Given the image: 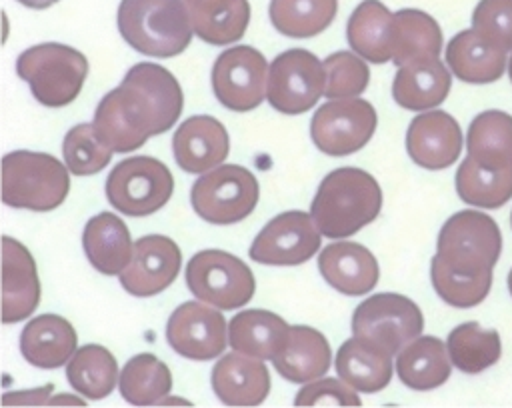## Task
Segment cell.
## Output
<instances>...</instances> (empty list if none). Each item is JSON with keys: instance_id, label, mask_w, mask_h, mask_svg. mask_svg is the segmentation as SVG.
I'll list each match as a JSON object with an SVG mask.
<instances>
[{"instance_id": "24", "label": "cell", "mask_w": 512, "mask_h": 408, "mask_svg": "<svg viewBox=\"0 0 512 408\" xmlns=\"http://www.w3.org/2000/svg\"><path fill=\"white\" fill-rule=\"evenodd\" d=\"M450 72L466 84H490L502 78L508 68L506 52L486 42L472 28L460 30L446 46Z\"/></svg>"}, {"instance_id": "16", "label": "cell", "mask_w": 512, "mask_h": 408, "mask_svg": "<svg viewBox=\"0 0 512 408\" xmlns=\"http://www.w3.org/2000/svg\"><path fill=\"white\" fill-rule=\"evenodd\" d=\"M182 254L178 244L160 234H148L134 242L132 260L120 272L122 288L138 298L166 290L178 276Z\"/></svg>"}, {"instance_id": "33", "label": "cell", "mask_w": 512, "mask_h": 408, "mask_svg": "<svg viewBox=\"0 0 512 408\" xmlns=\"http://www.w3.org/2000/svg\"><path fill=\"white\" fill-rule=\"evenodd\" d=\"M468 156L490 170L512 166V116L486 110L474 116L466 134Z\"/></svg>"}, {"instance_id": "1", "label": "cell", "mask_w": 512, "mask_h": 408, "mask_svg": "<svg viewBox=\"0 0 512 408\" xmlns=\"http://www.w3.org/2000/svg\"><path fill=\"white\" fill-rule=\"evenodd\" d=\"M184 96L176 76L160 64L138 62L120 86L102 96L94 130L114 152H132L150 136L168 132L182 114Z\"/></svg>"}, {"instance_id": "18", "label": "cell", "mask_w": 512, "mask_h": 408, "mask_svg": "<svg viewBox=\"0 0 512 408\" xmlns=\"http://www.w3.org/2000/svg\"><path fill=\"white\" fill-rule=\"evenodd\" d=\"M230 152V138L220 120L208 114L190 116L172 136L176 164L188 174H204L218 168Z\"/></svg>"}, {"instance_id": "17", "label": "cell", "mask_w": 512, "mask_h": 408, "mask_svg": "<svg viewBox=\"0 0 512 408\" xmlns=\"http://www.w3.org/2000/svg\"><path fill=\"white\" fill-rule=\"evenodd\" d=\"M406 150L414 164L426 170H444L462 152V130L448 112H420L406 130Z\"/></svg>"}, {"instance_id": "5", "label": "cell", "mask_w": 512, "mask_h": 408, "mask_svg": "<svg viewBox=\"0 0 512 408\" xmlns=\"http://www.w3.org/2000/svg\"><path fill=\"white\" fill-rule=\"evenodd\" d=\"M16 74L30 86L40 104L62 108L80 94L88 76V60L72 46L44 42L26 48L18 56Z\"/></svg>"}, {"instance_id": "43", "label": "cell", "mask_w": 512, "mask_h": 408, "mask_svg": "<svg viewBox=\"0 0 512 408\" xmlns=\"http://www.w3.org/2000/svg\"><path fill=\"white\" fill-rule=\"evenodd\" d=\"M294 406H362V400L356 390L338 376L306 382L298 390Z\"/></svg>"}, {"instance_id": "38", "label": "cell", "mask_w": 512, "mask_h": 408, "mask_svg": "<svg viewBox=\"0 0 512 408\" xmlns=\"http://www.w3.org/2000/svg\"><path fill=\"white\" fill-rule=\"evenodd\" d=\"M338 12V0H270L272 26L290 38H310L324 32Z\"/></svg>"}, {"instance_id": "44", "label": "cell", "mask_w": 512, "mask_h": 408, "mask_svg": "<svg viewBox=\"0 0 512 408\" xmlns=\"http://www.w3.org/2000/svg\"><path fill=\"white\" fill-rule=\"evenodd\" d=\"M16 2H20L22 6L34 8V10H44V8L52 6V4H56L58 0H16Z\"/></svg>"}, {"instance_id": "15", "label": "cell", "mask_w": 512, "mask_h": 408, "mask_svg": "<svg viewBox=\"0 0 512 408\" xmlns=\"http://www.w3.org/2000/svg\"><path fill=\"white\" fill-rule=\"evenodd\" d=\"M166 340L174 352L190 360H212L228 344L226 320L220 308L206 302H182L168 318Z\"/></svg>"}, {"instance_id": "8", "label": "cell", "mask_w": 512, "mask_h": 408, "mask_svg": "<svg viewBox=\"0 0 512 408\" xmlns=\"http://www.w3.org/2000/svg\"><path fill=\"white\" fill-rule=\"evenodd\" d=\"M174 178L168 166L152 156L120 160L106 178L110 206L126 216H148L158 212L172 196Z\"/></svg>"}, {"instance_id": "11", "label": "cell", "mask_w": 512, "mask_h": 408, "mask_svg": "<svg viewBox=\"0 0 512 408\" xmlns=\"http://www.w3.org/2000/svg\"><path fill=\"white\" fill-rule=\"evenodd\" d=\"M418 304L396 292H380L360 302L352 314V332L384 346L392 356L422 334Z\"/></svg>"}, {"instance_id": "20", "label": "cell", "mask_w": 512, "mask_h": 408, "mask_svg": "<svg viewBox=\"0 0 512 408\" xmlns=\"http://www.w3.org/2000/svg\"><path fill=\"white\" fill-rule=\"evenodd\" d=\"M212 390L226 406H258L270 392V372L260 358L244 352L224 354L212 368Z\"/></svg>"}, {"instance_id": "14", "label": "cell", "mask_w": 512, "mask_h": 408, "mask_svg": "<svg viewBox=\"0 0 512 408\" xmlns=\"http://www.w3.org/2000/svg\"><path fill=\"white\" fill-rule=\"evenodd\" d=\"M320 236L312 214L288 210L264 224L252 240L248 256L266 266H298L316 256Z\"/></svg>"}, {"instance_id": "27", "label": "cell", "mask_w": 512, "mask_h": 408, "mask_svg": "<svg viewBox=\"0 0 512 408\" xmlns=\"http://www.w3.org/2000/svg\"><path fill=\"white\" fill-rule=\"evenodd\" d=\"M82 248L88 262L104 276H120L134 252L128 226L112 212H100L86 222Z\"/></svg>"}, {"instance_id": "30", "label": "cell", "mask_w": 512, "mask_h": 408, "mask_svg": "<svg viewBox=\"0 0 512 408\" xmlns=\"http://www.w3.org/2000/svg\"><path fill=\"white\" fill-rule=\"evenodd\" d=\"M396 374L412 390L442 386L452 372L446 344L436 336H418L396 354Z\"/></svg>"}, {"instance_id": "47", "label": "cell", "mask_w": 512, "mask_h": 408, "mask_svg": "<svg viewBox=\"0 0 512 408\" xmlns=\"http://www.w3.org/2000/svg\"><path fill=\"white\" fill-rule=\"evenodd\" d=\"M510 222H512V214H510Z\"/></svg>"}, {"instance_id": "4", "label": "cell", "mask_w": 512, "mask_h": 408, "mask_svg": "<svg viewBox=\"0 0 512 408\" xmlns=\"http://www.w3.org/2000/svg\"><path fill=\"white\" fill-rule=\"evenodd\" d=\"M68 166L44 152L14 150L2 158V202L12 208L50 212L70 190Z\"/></svg>"}, {"instance_id": "22", "label": "cell", "mask_w": 512, "mask_h": 408, "mask_svg": "<svg viewBox=\"0 0 512 408\" xmlns=\"http://www.w3.org/2000/svg\"><path fill=\"white\" fill-rule=\"evenodd\" d=\"M78 344L74 326L58 314H40L20 332V352L28 364L42 370L64 366Z\"/></svg>"}, {"instance_id": "9", "label": "cell", "mask_w": 512, "mask_h": 408, "mask_svg": "<svg viewBox=\"0 0 512 408\" xmlns=\"http://www.w3.org/2000/svg\"><path fill=\"white\" fill-rule=\"evenodd\" d=\"M188 290L202 302L220 310H236L248 304L256 292L252 270L224 250H200L186 266Z\"/></svg>"}, {"instance_id": "3", "label": "cell", "mask_w": 512, "mask_h": 408, "mask_svg": "<svg viewBox=\"0 0 512 408\" xmlns=\"http://www.w3.org/2000/svg\"><path fill=\"white\" fill-rule=\"evenodd\" d=\"M116 20L130 48L156 58L182 54L194 34L182 0H122Z\"/></svg>"}, {"instance_id": "32", "label": "cell", "mask_w": 512, "mask_h": 408, "mask_svg": "<svg viewBox=\"0 0 512 408\" xmlns=\"http://www.w3.org/2000/svg\"><path fill=\"white\" fill-rule=\"evenodd\" d=\"M392 46V62L396 66L434 60L442 50V30L430 14L416 8H402L394 12Z\"/></svg>"}, {"instance_id": "2", "label": "cell", "mask_w": 512, "mask_h": 408, "mask_svg": "<svg viewBox=\"0 0 512 408\" xmlns=\"http://www.w3.org/2000/svg\"><path fill=\"white\" fill-rule=\"evenodd\" d=\"M380 208L382 190L376 178L366 170L342 166L324 176L310 214L322 236L342 240L374 222Z\"/></svg>"}, {"instance_id": "39", "label": "cell", "mask_w": 512, "mask_h": 408, "mask_svg": "<svg viewBox=\"0 0 512 408\" xmlns=\"http://www.w3.org/2000/svg\"><path fill=\"white\" fill-rule=\"evenodd\" d=\"M108 148L94 130L92 122H82L70 128L62 142L64 164L74 176H92L104 170L112 158Z\"/></svg>"}, {"instance_id": "21", "label": "cell", "mask_w": 512, "mask_h": 408, "mask_svg": "<svg viewBox=\"0 0 512 408\" xmlns=\"http://www.w3.org/2000/svg\"><path fill=\"white\" fill-rule=\"evenodd\" d=\"M322 278L346 296L368 294L380 278L376 256L362 244L338 240L322 248L318 256Z\"/></svg>"}, {"instance_id": "19", "label": "cell", "mask_w": 512, "mask_h": 408, "mask_svg": "<svg viewBox=\"0 0 512 408\" xmlns=\"http://www.w3.org/2000/svg\"><path fill=\"white\" fill-rule=\"evenodd\" d=\"M40 302V280L30 250L10 238H2V322L14 324L32 316Z\"/></svg>"}, {"instance_id": "40", "label": "cell", "mask_w": 512, "mask_h": 408, "mask_svg": "<svg viewBox=\"0 0 512 408\" xmlns=\"http://www.w3.org/2000/svg\"><path fill=\"white\" fill-rule=\"evenodd\" d=\"M430 280L436 294L454 308L478 306L490 292L492 272L482 276H466L450 270L438 256L430 264Z\"/></svg>"}, {"instance_id": "46", "label": "cell", "mask_w": 512, "mask_h": 408, "mask_svg": "<svg viewBox=\"0 0 512 408\" xmlns=\"http://www.w3.org/2000/svg\"><path fill=\"white\" fill-rule=\"evenodd\" d=\"M508 76H510V82H512V56L508 60Z\"/></svg>"}, {"instance_id": "26", "label": "cell", "mask_w": 512, "mask_h": 408, "mask_svg": "<svg viewBox=\"0 0 512 408\" xmlns=\"http://www.w3.org/2000/svg\"><path fill=\"white\" fill-rule=\"evenodd\" d=\"M332 362V350L326 336L312 326H290L286 346L272 358L282 378L294 384H306L324 376Z\"/></svg>"}, {"instance_id": "10", "label": "cell", "mask_w": 512, "mask_h": 408, "mask_svg": "<svg viewBox=\"0 0 512 408\" xmlns=\"http://www.w3.org/2000/svg\"><path fill=\"white\" fill-rule=\"evenodd\" d=\"M326 88L324 62L304 48L278 54L268 68L266 100L276 112L302 114L316 106Z\"/></svg>"}, {"instance_id": "28", "label": "cell", "mask_w": 512, "mask_h": 408, "mask_svg": "<svg viewBox=\"0 0 512 408\" xmlns=\"http://www.w3.org/2000/svg\"><path fill=\"white\" fill-rule=\"evenodd\" d=\"M350 48L370 64H384L394 54V14L380 0H362L346 24Z\"/></svg>"}, {"instance_id": "23", "label": "cell", "mask_w": 512, "mask_h": 408, "mask_svg": "<svg viewBox=\"0 0 512 408\" xmlns=\"http://www.w3.org/2000/svg\"><path fill=\"white\" fill-rule=\"evenodd\" d=\"M336 374L356 392H378L390 384L392 354L378 342L352 336L336 352Z\"/></svg>"}, {"instance_id": "34", "label": "cell", "mask_w": 512, "mask_h": 408, "mask_svg": "<svg viewBox=\"0 0 512 408\" xmlns=\"http://www.w3.org/2000/svg\"><path fill=\"white\" fill-rule=\"evenodd\" d=\"M66 378L88 400L106 398L120 380L116 358L100 344L80 346L66 366Z\"/></svg>"}, {"instance_id": "12", "label": "cell", "mask_w": 512, "mask_h": 408, "mask_svg": "<svg viewBox=\"0 0 512 408\" xmlns=\"http://www.w3.org/2000/svg\"><path fill=\"white\" fill-rule=\"evenodd\" d=\"M378 116L364 98H338L322 104L310 122L316 148L328 156H348L364 148L374 136Z\"/></svg>"}, {"instance_id": "36", "label": "cell", "mask_w": 512, "mask_h": 408, "mask_svg": "<svg viewBox=\"0 0 512 408\" xmlns=\"http://www.w3.org/2000/svg\"><path fill=\"white\" fill-rule=\"evenodd\" d=\"M456 192L474 208L496 210L512 198V166L490 170L466 156L456 170Z\"/></svg>"}, {"instance_id": "6", "label": "cell", "mask_w": 512, "mask_h": 408, "mask_svg": "<svg viewBox=\"0 0 512 408\" xmlns=\"http://www.w3.org/2000/svg\"><path fill=\"white\" fill-rule=\"evenodd\" d=\"M502 254V234L494 218L480 210H460L440 228L436 256L454 272L482 276Z\"/></svg>"}, {"instance_id": "29", "label": "cell", "mask_w": 512, "mask_h": 408, "mask_svg": "<svg viewBox=\"0 0 512 408\" xmlns=\"http://www.w3.org/2000/svg\"><path fill=\"white\" fill-rule=\"evenodd\" d=\"M290 326L274 312L250 308L228 324V342L234 350L260 360H272L288 342Z\"/></svg>"}, {"instance_id": "13", "label": "cell", "mask_w": 512, "mask_h": 408, "mask_svg": "<svg viewBox=\"0 0 512 408\" xmlns=\"http://www.w3.org/2000/svg\"><path fill=\"white\" fill-rule=\"evenodd\" d=\"M268 62L262 52L240 44L226 48L212 66L216 100L232 112H250L266 98Z\"/></svg>"}, {"instance_id": "25", "label": "cell", "mask_w": 512, "mask_h": 408, "mask_svg": "<svg viewBox=\"0 0 512 408\" xmlns=\"http://www.w3.org/2000/svg\"><path fill=\"white\" fill-rule=\"evenodd\" d=\"M452 86V76L438 58L398 66L392 82V96L398 106L412 112H426L440 106Z\"/></svg>"}, {"instance_id": "31", "label": "cell", "mask_w": 512, "mask_h": 408, "mask_svg": "<svg viewBox=\"0 0 512 408\" xmlns=\"http://www.w3.org/2000/svg\"><path fill=\"white\" fill-rule=\"evenodd\" d=\"M188 8L194 34L212 44L226 46L240 40L250 22L248 0H182Z\"/></svg>"}, {"instance_id": "35", "label": "cell", "mask_w": 512, "mask_h": 408, "mask_svg": "<svg viewBox=\"0 0 512 408\" xmlns=\"http://www.w3.org/2000/svg\"><path fill=\"white\" fill-rule=\"evenodd\" d=\"M120 394L132 406L160 404L172 390L170 368L150 352L132 356L120 372Z\"/></svg>"}, {"instance_id": "7", "label": "cell", "mask_w": 512, "mask_h": 408, "mask_svg": "<svg viewBox=\"0 0 512 408\" xmlns=\"http://www.w3.org/2000/svg\"><path fill=\"white\" fill-rule=\"evenodd\" d=\"M260 198L256 176L238 164L204 172L192 184L190 204L208 224L228 226L252 214Z\"/></svg>"}, {"instance_id": "45", "label": "cell", "mask_w": 512, "mask_h": 408, "mask_svg": "<svg viewBox=\"0 0 512 408\" xmlns=\"http://www.w3.org/2000/svg\"><path fill=\"white\" fill-rule=\"evenodd\" d=\"M508 290H510V294H512V270L508 272Z\"/></svg>"}, {"instance_id": "42", "label": "cell", "mask_w": 512, "mask_h": 408, "mask_svg": "<svg viewBox=\"0 0 512 408\" xmlns=\"http://www.w3.org/2000/svg\"><path fill=\"white\" fill-rule=\"evenodd\" d=\"M472 30L496 48L512 50V0H480L472 12Z\"/></svg>"}, {"instance_id": "41", "label": "cell", "mask_w": 512, "mask_h": 408, "mask_svg": "<svg viewBox=\"0 0 512 408\" xmlns=\"http://www.w3.org/2000/svg\"><path fill=\"white\" fill-rule=\"evenodd\" d=\"M324 72H326L324 96L330 100L356 98L368 88V82H370L368 64L348 50L330 54L324 60Z\"/></svg>"}, {"instance_id": "37", "label": "cell", "mask_w": 512, "mask_h": 408, "mask_svg": "<svg viewBox=\"0 0 512 408\" xmlns=\"http://www.w3.org/2000/svg\"><path fill=\"white\" fill-rule=\"evenodd\" d=\"M452 364L464 374H478L500 360L502 342L496 330L478 322L458 324L446 340Z\"/></svg>"}]
</instances>
